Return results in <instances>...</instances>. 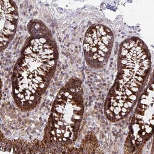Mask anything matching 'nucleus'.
I'll return each instance as SVG.
<instances>
[{"instance_id": "obj_4", "label": "nucleus", "mask_w": 154, "mask_h": 154, "mask_svg": "<svg viewBox=\"0 0 154 154\" xmlns=\"http://www.w3.org/2000/svg\"><path fill=\"white\" fill-rule=\"evenodd\" d=\"M1 51L8 48L16 34L19 19L17 5L14 1H0Z\"/></svg>"}, {"instance_id": "obj_2", "label": "nucleus", "mask_w": 154, "mask_h": 154, "mask_svg": "<svg viewBox=\"0 0 154 154\" xmlns=\"http://www.w3.org/2000/svg\"><path fill=\"white\" fill-rule=\"evenodd\" d=\"M82 82L70 78L59 90L45 129L48 153H69L78 138L84 112Z\"/></svg>"}, {"instance_id": "obj_5", "label": "nucleus", "mask_w": 154, "mask_h": 154, "mask_svg": "<svg viewBox=\"0 0 154 154\" xmlns=\"http://www.w3.org/2000/svg\"><path fill=\"white\" fill-rule=\"evenodd\" d=\"M1 150L14 153H45L46 146L42 140H10L1 133Z\"/></svg>"}, {"instance_id": "obj_1", "label": "nucleus", "mask_w": 154, "mask_h": 154, "mask_svg": "<svg viewBox=\"0 0 154 154\" xmlns=\"http://www.w3.org/2000/svg\"><path fill=\"white\" fill-rule=\"evenodd\" d=\"M29 36L22 48L12 76V96L20 110H32L40 103L56 72L59 51L46 25L30 20Z\"/></svg>"}, {"instance_id": "obj_3", "label": "nucleus", "mask_w": 154, "mask_h": 154, "mask_svg": "<svg viewBox=\"0 0 154 154\" xmlns=\"http://www.w3.org/2000/svg\"><path fill=\"white\" fill-rule=\"evenodd\" d=\"M114 40L112 31L100 24H93L86 31L83 41V51L88 65L102 67L108 61Z\"/></svg>"}]
</instances>
